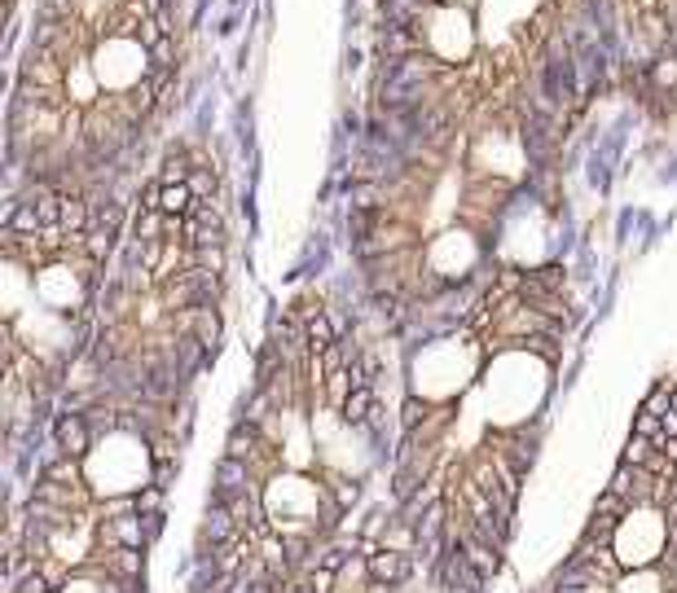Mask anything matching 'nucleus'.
I'll list each match as a JSON object with an SVG mask.
<instances>
[{
  "label": "nucleus",
  "instance_id": "7ed1b4c3",
  "mask_svg": "<svg viewBox=\"0 0 677 593\" xmlns=\"http://www.w3.org/2000/svg\"><path fill=\"white\" fill-rule=\"evenodd\" d=\"M49 431H53V440L67 448V457H76V462H84L88 448H93V440H97L84 414H57V422H53Z\"/></svg>",
  "mask_w": 677,
  "mask_h": 593
},
{
  "label": "nucleus",
  "instance_id": "f8f14e48",
  "mask_svg": "<svg viewBox=\"0 0 677 593\" xmlns=\"http://www.w3.org/2000/svg\"><path fill=\"white\" fill-rule=\"evenodd\" d=\"M163 523H168V510L141 515V527H146V545H159V537H163Z\"/></svg>",
  "mask_w": 677,
  "mask_h": 593
},
{
  "label": "nucleus",
  "instance_id": "ddd939ff",
  "mask_svg": "<svg viewBox=\"0 0 677 593\" xmlns=\"http://www.w3.org/2000/svg\"><path fill=\"white\" fill-rule=\"evenodd\" d=\"M660 519H664V523H677V501H664V506H660Z\"/></svg>",
  "mask_w": 677,
  "mask_h": 593
},
{
  "label": "nucleus",
  "instance_id": "4468645a",
  "mask_svg": "<svg viewBox=\"0 0 677 593\" xmlns=\"http://www.w3.org/2000/svg\"><path fill=\"white\" fill-rule=\"evenodd\" d=\"M669 404H673V414H677V387H673V392H669Z\"/></svg>",
  "mask_w": 677,
  "mask_h": 593
},
{
  "label": "nucleus",
  "instance_id": "6e6552de",
  "mask_svg": "<svg viewBox=\"0 0 677 593\" xmlns=\"http://www.w3.org/2000/svg\"><path fill=\"white\" fill-rule=\"evenodd\" d=\"M137 515H154V510H163V501H168V488H159V484H141V488H137Z\"/></svg>",
  "mask_w": 677,
  "mask_h": 593
},
{
  "label": "nucleus",
  "instance_id": "9d476101",
  "mask_svg": "<svg viewBox=\"0 0 677 593\" xmlns=\"http://www.w3.org/2000/svg\"><path fill=\"white\" fill-rule=\"evenodd\" d=\"M185 185H190V189H194V198H199V202H211V194H216V176L207 172V168H194V172H190V180H185Z\"/></svg>",
  "mask_w": 677,
  "mask_h": 593
},
{
  "label": "nucleus",
  "instance_id": "39448f33",
  "mask_svg": "<svg viewBox=\"0 0 677 593\" xmlns=\"http://www.w3.org/2000/svg\"><path fill=\"white\" fill-rule=\"evenodd\" d=\"M322 484L330 488V496L344 506V510H356L361 506V496H365V475H339V470H322Z\"/></svg>",
  "mask_w": 677,
  "mask_h": 593
},
{
  "label": "nucleus",
  "instance_id": "0eeeda50",
  "mask_svg": "<svg viewBox=\"0 0 677 593\" xmlns=\"http://www.w3.org/2000/svg\"><path fill=\"white\" fill-rule=\"evenodd\" d=\"M426 418H431V404L418 400V395H405L401 400V435H418V431H426Z\"/></svg>",
  "mask_w": 677,
  "mask_h": 593
},
{
  "label": "nucleus",
  "instance_id": "20e7f679",
  "mask_svg": "<svg viewBox=\"0 0 677 593\" xmlns=\"http://www.w3.org/2000/svg\"><path fill=\"white\" fill-rule=\"evenodd\" d=\"M374 404H378L374 387H352V395L339 404V422L352 426V431H365V422H370V414H374Z\"/></svg>",
  "mask_w": 677,
  "mask_h": 593
},
{
  "label": "nucleus",
  "instance_id": "9b49d317",
  "mask_svg": "<svg viewBox=\"0 0 677 593\" xmlns=\"http://www.w3.org/2000/svg\"><path fill=\"white\" fill-rule=\"evenodd\" d=\"M14 593H53V585H49V576H45V567L31 571V576H23V580L14 585Z\"/></svg>",
  "mask_w": 677,
  "mask_h": 593
},
{
  "label": "nucleus",
  "instance_id": "1a4fd4ad",
  "mask_svg": "<svg viewBox=\"0 0 677 593\" xmlns=\"http://www.w3.org/2000/svg\"><path fill=\"white\" fill-rule=\"evenodd\" d=\"M633 435H642V440H660V435H664V418L651 414V409H638V414H633Z\"/></svg>",
  "mask_w": 677,
  "mask_h": 593
},
{
  "label": "nucleus",
  "instance_id": "f03ea898",
  "mask_svg": "<svg viewBox=\"0 0 677 593\" xmlns=\"http://www.w3.org/2000/svg\"><path fill=\"white\" fill-rule=\"evenodd\" d=\"M247 488H260L251 462H238V457L225 453V457L216 462V475H211V501H229V496L247 493Z\"/></svg>",
  "mask_w": 677,
  "mask_h": 593
},
{
  "label": "nucleus",
  "instance_id": "423d86ee",
  "mask_svg": "<svg viewBox=\"0 0 677 593\" xmlns=\"http://www.w3.org/2000/svg\"><path fill=\"white\" fill-rule=\"evenodd\" d=\"M537 453H541V440H537V435H528V431H524V435H510V440H502V457L515 470H519V475H528V470H532Z\"/></svg>",
  "mask_w": 677,
  "mask_h": 593
},
{
  "label": "nucleus",
  "instance_id": "f257e3e1",
  "mask_svg": "<svg viewBox=\"0 0 677 593\" xmlns=\"http://www.w3.org/2000/svg\"><path fill=\"white\" fill-rule=\"evenodd\" d=\"M414 571H418V558L414 554H405V549H378L374 558L365 563V576L378 580V585H387V589H405V585H414Z\"/></svg>",
  "mask_w": 677,
  "mask_h": 593
}]
</instances>
